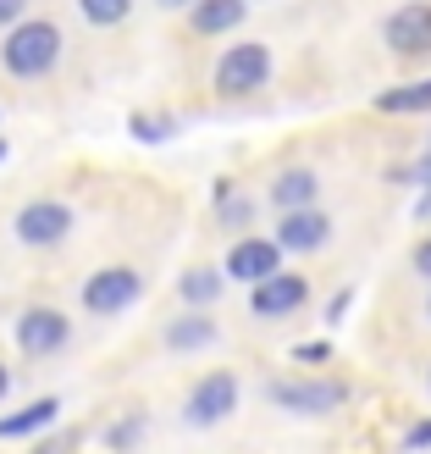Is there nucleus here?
<instances>
[{
	"label": "nucleus",
	"instance_id": "obj_8",
	"mask_svg": "<svg viewBox=\"0 0 431 454\" xmlns=\"http://www.w3.org/2000/svg\"><path fill=\"white\" fill-rule=\"evenodd\" d=\"M299 305H310V278H299V271H271V278L255 283V294H249V310H255L260 322H282V316H293Z\"/></svg>",
	"mask_w": 431,
	"mask_h": 454
},
{
	"label": "nucleus",
	"instance_id": "obj_17",
	"mask_svg": "<svg viewBox=\"0 0 431 454\" xmlns=\"http://www.w3.org/2000/svg\"><path fill=\"white\" fill-rule=\"evenodd\" d=\"M56 411H61L56 399H34V404H22L17 416L0 421V438H28V433H39V427H50V421H56Z\"/></svg>",
	"mask_w": 431,
	"mask_h": 454
},
{
	"label": "nucleus",
	"instance_id": "obj_2",
	"mask_svg": "<svg viewBox=\"0 0 431 454\" xmlns=\"http://www.w3.org/2000/svg\"><path fill=\"white\" fill-rule=\"evenodd\" d=\"M266 83H271V51L260 39H238L233 51L216 61V95H227V100H243Z\"/></svg>",
	"mask_w": 431,
	"mask_h": 454
},
{
	"label": "nucleus",
	"instance_id": "obj_11",
	"mask_svg": "<svg viewBox=\"0 0 431 454\" xmlns=\"http://www.w3.org/2000/svg\"><path fill=\"white\" fill-rule=\"evenodd\" d=\"M233 411H238V377H233V372L205 377V382L189 394V404H183L189 427H216V421H227Z\"/></svg>",
	"mask_w": 431,
	"mask_h": 454
},
{
	"label": "nucleus",
	"instance_id": "obj_12",
	"mask_svg": "<svg viewBox=\"0 0 431 454\" xmlns=\"http://www.w3.org/2000/svg\"><path fill=\"white\" fill-rule=\"evenodd\" d=\"M216 338H221V327H216V316H205V310H183V316L166 322V349H177V355L216 349Z\"/></svg>",
	"mask_w": 431,
	"mask_h": 454
},
{
	"label": "nucleus",
	"instance_id": "obj_7",
	"mask_svg": "<svg viewBox=\"0 0 431 454\" xmlns=\"http://www.w3.org/2000/svg\"><path fill=\"white\" fill-rule=\"evenodd\" d=\"M221 271H227V283H249V288H255V283L271 278V271H282V244L249 233V239H238L233 249H227Z\"/></svg>",
	"mask_w": 431,
	"mask_h": 454
},
{
	"label": "nucleus",
	"instance_id": "obj_19",
	"mask_svg": "<svg viewBox=\"0 0 431 454\" xmlns=\"http://www.w3.org/2000/svg\"><path fill=\"white\" fill-rule=\"evenodd\" d=\"M133 133H139L144 145H161L177 133V117H133Z\"/></svg>",
	"mask_w": 431,
	"mask_h": 454
},
{
	"label": "nucleus",
	"instance_id": "obj_25",
	"mask_svg": "<svg viewBox=\"0 0 431 454\" xmlns=\"http://www.w3.org/2000/svg\"><path fill=\"white\" fill-rule=\"evenodd\" d=\"M155 6H161V12H189L194 0H155Z\"/></svg>",
	"mask_w": 431,
	"mask_h": 454
},
{
	"label": "nucleus",
	"instance_id": "obj_4",
	"mask_svg": "<svg viewBox=\"0 0 431 454\" xmlns=\"http://www.w3.org/2000/svg\"><path fill=\"white\" fill-rule=\"evenodd\" d=\"M144 294V278L133 266H100L95 278L83 283V310H95V316H117L127 310L133 300Z\"/></svg>",
	"mask_w": 431,
	"mask_h": 454
},
{
	"label": "nucleus",
	"instance_id": "obj_20",
	"mask_svg": "<svg viewBox=\"0 0 431 454\" xmlns=\"http://www.w3.org/2000/svg\"><path fill=\"white\" fill-rule=\"evenodd\" d=\"M327 355H332V344H327V338H315V344H299V349H293V360H299V366H321Z\"/></svg>",
	"mask_w": 431,
	"mask_h": 454
},
{
	"label": "nucleus",
	"instance_id": "obj_5",
	"mask_svg": "<svg viewBox=\"0 0 431 454\" xmlns=\"http://www.w3.org/2000/svg\"><path fill=\"white\" fill-rule=\"evenodd\" d=\"M73 206L66 200H28V206L17 211V239L28 244V249H50L61 244L66 233H73Z\"/></svg>",
	"mask_w": 431,
	"mask_h": 454
},
{
	"label": "nucleus",
	"instance_id": "obj_9",
	"mask_svg": "<svg viewBox=\"0 0 431 454\" xmlns=\"http://www.w3.org/2000/svg\"><path fill=\"white\" fill-rule=\"evenodd\" d=\"M282 244V255H315L327 239H332V216L321 206H304V211H282L277 216V233H271Z\"/></svg>",
	"mask_w": 431,
	"mask_h": 454
},
{
	"label": "nucleus",
	"instance_id": "obj_27",
	"mask_svg": "<svg viewBox=\"0 0 431 454\" xmlns=\"http://www.w3.org/2000/svg\"><path fill=\"white\" fill-rule=\"evenodd\" d=\"M0 161H6V145H0Z\"/></svg>",
	"mask_w": 431,
	"mask_h": 454
},
{
	"label": "nucleus",
	"instance_id": "obj_22",
	"mask_svg": "<svg viewBox=\"0 0 431 454\" xmlns=\"http://www.w3.org/2000/svg\"><path fill=\"white\" fill-rule=\"evenodd\" d=\"M349 300H354V294L343 288V294H337V300H332V310H327V322H343V310H349Z\"/></svg>",
	"mask_w": 431,
	"mask_h": 454
},
{
	"label": "nucleus",
	"instance_id": "obj_24",
	"mask_svg": "<svg viewBox=\"0 0 431 454\" xmlns=\"http://www.w3.org/2000/svg\"><path fill=\"white\" fill-rule=\"evenodd\" d=\"M410 449H431V421H420L415 433H410Z\"/></svg>",
	"mask_w": 431,
	"mask_h": 454
},
{
	"label": "nucleus",
	"instance_id": "obj_23",
	"mask_svg": "<svg viewBox=\"0 0 431 454\" xmlns=\"http://www.w3.org/2000/svg\"><path fill=\"white\" fill-rule=\"evenodd\" d=\"M415 271H420V278H431V239L415 249Z\"/></svg>",
	"mask_w": 431,
	"mask_h": 454
},
{
	"label": "nucleus",
	"instance_id": "obj_28",
	"mask_svg": "<svg viewBox=\"0 0 431 454\" xmlns=\"http://www.w3.org/2000/svg\"><path fill=\"white\" fill-rule=\"evenodd\" d=\"M426 316H431V300H426Z\"/></svg>",
	"mask_w": 431,
	"mask_h": 454
},
{
	"label": "nucleus",
	"instance_id": "obj_16",
	"mask_svg": "<svg viewBox=\"0 0 431 454\" xmlns=\"http://www.w3.org/2000/svg\"><path fill=\"white\" fill-rule=\"evenodd\" d=\"M376 111H388V117H415V111H431V78L404 83V89H381Z\"/></svg>",
	"mask_w": 431,
	"mask_h": 454
},
{
	"label": "nucleus",
	"instance_id": "obj_1",
	"mask_svg": "<svg viewBox=\"0 0 431 454\" xmlns=\"http://www.w3.org/2000/svg\"><path fill=\"white\" fill-rule=\"evenodd\" d=\"M56 61H61V28L50 17H22L17 28H6V39H0V67L22 83L56 73Z\"/></svg>",
	"mask_w": 431,
	"mask_h": 454
},
{
	"label": "nucleus",
	"instance_id": "obj_21",
	"mask_svg": "<svg viewBox=\"0 0 431 454\" xmlns=\"http://www.w3.org/2000/svg\"><path fill=\"white\" fill-rule=\"evenodd\" d=\"M28 17V0H0V28H17Z\"/></svg>",
	"mask_w": 431,
	"mask_h": 454
},
{
	"label": "nucleus",
	"instance_id": "obj_26",
	"mask_svg": "<svg viewBox=\"0 0 431 454\" xmlns=\"http://www.w3.org/2000/svg\"><path fill=\"white\" fill-rule=\"evenodd\" d=\"M6 388H12V372H6V366H0V399H6Z\"/></svg>",
	"mask_w": 431,
	"mask_h": 454
},
{
	"label": "nucleus",
	"instance_id": "obj_14",
	"mask_svg": "<svg viewBox=\"0 0 431 454\" xmlns=\"http://www.w3.org/2000/svg\"><path fill=\"white\" fill-rule=\"evenodd\" d=\"M315 172L310 167H288V172H277V184H271V206L277 211H304V206H315Z\"/></svg>",
	"mask_w": 431,
	"mask_h": 454
},
{
	"label": "nucleus",
	"instance_id": "obj_15",
	"mask_svg": "<svg viewBox=\"0 0 431 454\" xmlns=\"http://www.w3.org/2000/svg\"><path fill=\"white\" fill-rule=\"evenodd\" d=\"M221 288H227V271H216V266H189V271H183V283H177V294H183V305H189V310L216 305V300H221Z\"/></svg>",
	"mask_w": 431,
	"mask_h": 454
},
{
	"label": "nucleus",
	"instance_id": "obj_18",
	"mask_svg": "<svg viewBox=\"0 0 431 454\" xmlns=\"http://www.w3.org/2000/svg\"><path fill=\"white\" fill-rule=\"evenodd\" d=\"M133 0H78V17L89 22V28H117V22H127Z\"/></svg>",
	"mask_w": 431,
	"mask_h": 454
},
{
	"label": "nucleus",
	"instance_id": "obj_10",
	"mask_svg": "<svg viewBox=\"0 0 431 454\" xmlns=\"http://www.w3.org/2000/svg\"><path fill=\"white\" fill-rule=\"evenodd\" d=\"M66 338H73V322L50 305H34L17 316V349L22 355H56V349H66Z\"/></svg>",
	"mask_w": 431,
	"mask_h": 454
},
{
	"label": "nucleus",
	"instance_id": "obj_3",
	"mask_svg": "<svg viewBox=\"0 0 431 454\" xmlns=\"http://www.w3.org/2000/svg\"><path fill=\"white\" fill-rule=\"evenodd\" d=\"M271 404L299 416H327L337 404H349V382L337 377H304V382H271Z\"/></svg>",
	"mask_w": 431,
	"mask_h": 454
},
{
	"label": "nucleus",
	"instance_id": "obj_13",
	"mask_svg": "<svg viewBox=\"0 0 431 454\" xmlns=\"http://www.w3.org/2000/svg\"><path fill=\"white\" fill-rule=\"evenodd\" d=\"M243 17H249V0H194V6H189V28L199 39H221V34H233Z\"/></svg>",
	"mask_w": 431,
	"mask_h": 454
},
{
	"label": "nucleus",
	"instance_id": "obj_6",
	"mask_svg": "<svg viewBox=\"0 0 431 454\" xmlns=\"http://www.w3.org/2000/svg\"><path fill=\"white\" fill-rule=\"evenodd\" d=\"M381 39H388V51L415 61L431 51V0H404V6L381 22Z\"/></svg>",
	"mask_w": 431,
	"mask_h": 454
}]
</instances>
